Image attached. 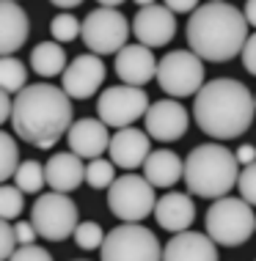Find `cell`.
<instances>
[{"label":"cell","mask_w":256,"mask_h":261,"mask_svg":"<svg viewBox=\"0 0 256 261\" xmlns=\"http://www.w3.org/2000/svg\"><path fill=\"white\" fill-rule=\"evenodd\" d=\"M72 96L50 83L25 86L14 96L11 126L14 135L36 149H53L72 126Z\"/></svg>","instance_id":"cell-1"},{"label":"cell","mask_w":256,"mask_h":261,"mask_svg":"<svg viewBox=\"0 0 256 261\" xmlns=\"http://www.w3.org/2000/svg\"><path fill=\"white\" fill-rule=\"evenodd\" d=\"M193 116L204 135L215 140H234L253 124L256 94H251L240 80L218 77L204 83V88L196 94Z\"/></svg>","instance_id":"cell-2"},{"label":"cell","mask_w":256,"mask_h":261,"mask_svg":"<svg viewBox=\"0 0 256 261\" xmlns=\"http://www.w3.org/2000/svg\"><path fill=\"white\" fill-rule=\"evenodd\" d=\"M248 41L245 11L234 9L226 0H210L198 6L188 19V44L201 61L226 63L243 55Z\"/></svg>","instance_id":"cell-3"},{"label":"cell","mask_w":256,"mask_h":261,"mask_svg":"<svg viewBox=\"0 0 256 261\" xmlns=\"http://www.w3.org/2000/svg\"><path fill=\"white\" fill-rule=\"evenodd\" d=\"M240 181V160L220 143H201L184 157V185L198 198H223Z\"/></svg>","instance_id":"cell-4"},{"label":"cell","mask_w":256,"mask_h":261,"mask_svg":"<svg viewBox=\"0 0 256 261\" xmlns=\"http://www.w3.org/2000/svg\"><path fill=\"white\" fill-rule=\"evenodd\" d=\"M204 223H207V234L223 248H237V245L248 242L256 231L253 206L243 195L240 198H229V195L218 198L207 209V220Z\"/></svg>","instance_id":"cell-5"},{"label":"cell","mask_w":256,"mask_h":261,"mask_svg":"<svg viewBox=\"0 0 256 261\" xmlns=\"http://www.w3.org/2000/svg\"><path fill=\"white\" fill-rule=\"evenodd\" d=\"M99 256L102 261H162V248L146 225L122 223L105 237Z\"/></svg>","instance_id":"cell-6"},{"label":"cell","mask_w":256,"mask_h":261,"mask_svg":"<svg viewBox=\"0 0 256 261\" xmlns=\"http://www.w3.org/2000/svg\"><path fill=\"white\" fill-rule=\"evenodd\" d=\"M160 198H154V185L146 176H135L127 171L110 185L108 193V209L124 223H141L154 212Z\"/></svg>","instance_id":"cell-7"},{"label":"cell","mask_w":256,"mask_h":261,"mask_svg":"<svg viewBox=\"0 0 256 261\" xmlns=\"http://www.w3.org/2000/svg\"><path fill=\"white\" fill-rule=\"evenodd\" d=\"M77 203L66 198V193H44L39 195L31 209V223L36 225L39 237L47 242H63L66 237H75L77 231Z\"/></svg>","instance_id":"cell-8"},{"label":"cell","mask_w":256,"mask_h":261,"mask_svg":"<svg viewBox=\"0 0 256 261\" xmlns=\"http://www.w3.org/2000/svg\"><path fill=\"white\" fill-rule=\"evenodd\" d=\"M157 83L168 96H193L204 88V61L193 50H174L160 58Z\"/></svg>","instance_id":"cell-9"},{"label":"cell","mask_w":256,"mask_h":261,"mask_svg":"<svg viewBox=\"0 0 256 261\" xmlns=\"http://www.w3.org/2000/svg\"><path fill=\"white\" fill-rule=\"evenodd\" d=\"M127 36H130V22L119 9L99 6L83 19V41L94 55L122 53L127 47Z\"/></svg>","instance_id":"cell-10"},{"label":"cell","mask_w":256,"mask_h":261,"mask_svg":"<svg viewBox=\"0 0 256 261\" xmlns=\"http://www.w3.org/2000/svg\"><path fill=\"white\" fill-rule=\"evenodd\" d=\"M149 102L146 91L138 86H110L99 94L97 102V113L108 126H116V129H124V126H132L138 118H146Z\"/></svg>","instance_id":"cell-11"},{"label":"cell","mask_w":256,"mask_h":261,"mask_svg":"<svg viewBox=\"0 0 256 261\" xmlns=\"http://www.w3.org/2000/svg\"><path fill=\"white\" fill-rule=\"evenodd\" d=\"M63 77V91H66L72 99H88L94 96L105 83V63L99 55L94 53H83L72 58V63L66 66V72L61 74Z\"/></svg>","instance_id":"cell-12"},{"label":"cell","mask_w":256,"mask_h":261,"mask_svg":"<svg viewBox=\"0 0 256 261\" xmlns=\"http://www.w3.org/2000/svg\"><path fill=\"white\" fill-rule=\"evenodd\" d=\"M146 132L160 143H174L182 140L190 126V116L176 99H160L154 102L146 113Z\"/></svg>","instance_id":"cell-13"},{"label":"cell","mask_w":256,"mask_h":261,"mask_svg":"<svg viewBox=\"0 0 256 261\" xmlns=\"http://www.w3.org/2000/svg\"><path fill=\"white\" fill-rule=\"evenodd\" d=\"M132 33L141 44L146 47H162L174 39L176 33V19H174V11L168 6H144L132 19Z\"/></svg>","instance_id":"cell-14"},{"label":"cell","mask_w":256,"mask_h":261,"mask_svg":"<svg viewBox=\"0 0 256 261\" xmlns=\"http://www.w3.org/2000/svg\"><path fill=\"white\" fill-rule=\"evenodd\" d=\"M69 151H75L83 160H97L110 149V132L102 118H80L66 132Z\"/></svg>","instance_id":"cell-15"},{"label":"cell","mask_w":256,"mask_h":261,"mask_svg":"<svg viewBox=\"0 0 256 261\" xmlns=\"http://www.w3.org/2000/svg\"><path fill=\"white\" fill-rule=\"evenodd\" d=\"M108 151H110V160L116 162V168L135 171V168L146 165L149 154H152V135L135 129V126H124L110 138Z\"/></svg>","instance_id":"cell-16"},{"label":"cell","mask_w":256,"mask_h":261,"mask_svg":"<svg viewBox=\"0 0 256 261\" xmlns=\"http://www.w3.org/2000/svg\"><path fill=\"white\" fill-rule=\"evenodd\" d=\"M160 61H154L152 47L146 44H127L122 53H116V74L124 80V86H146L152 77H157Z\"/></svg>","instance_id":"cell-17"},{"label":"cell","mask_w":256,"mask_h":261,"mask_svg":"<svg viewBox=\"0 0 256 261\" xmlns=\"http://www.w3.org/2000/svg\"><path fill=\"white\" fill-rule=\"evenodd\" d=\"M162 261H218V242L210 234L179 231L166 242Z\"/></svg>","instance_id":"cell-18"},{"label":"cell","mask_w":256,"mask_h":261,"mask_svg":"<svg viewBox=\"0 0 256 261\" xmlns=\"http://www.w3.org/2000/svg\"><path fill=\"white\" fill-rule=\"evenodd\" d=\"M154 217H157L160 228L179 234V231H190L196 220V203L188 193H166L154 206Z\"/></svg>","instance_id":"cell-19"},{"label":"cell","mask_w":256,"mask_h":261,"mask_svg":"<svg viewBox=\"0 0 256 261\" xmlns=\"http://www.w3.org/2000/svg\"><path fill=\"white\" fill-rule=\"evenodd\" d=\"M47 173V185L55 193H72L85 181V165L83 157H77L75 151H58L47 160L44 165Z\"/></svg>","instance_id":"cell-20"},{"label":"cell","mask_w":256,"mask_h":261,"mask_svg":"<svg viewBox=\"0 0 256 261\" xmlns=\"http://www.w3.org/2000/svg\"><path fill=\"white\" fill-rule=\"evenodd\" d=\"M0 22H3V33H0V53L14 55L19 47L28 41L31 33V19L22 11L17 0H0Z\"/></svg>","instance_id":"cell-21"},{"label":"cell","mask_w":256,"mask_h":261,"mask_svg":"<svg viewBox=\"0 0 256 261\" xmlns=\"http://www.w3.org/2000/svg\"><path fill=\"white\" fill-rule=\"evenodd\" d=\"M144 176L154 187H174L179 179H184V162L168 149L152 151L144 165Z\"/></svg>","instance_id":"cell-22"},{"label":"cell","mask_w":256,"mask_h":261,"mask_svg":"<svg viewBox=\"0 0 256 261\" xmlns=\"http://www.w3.org/2000/svg\"><path fill=\"white\" fill-rule=\"evenodd\" d=\"M31 66L41 77H55L66 72V53L58 41H41L31 53Z\"/></svg>","instance_id":"cell-23"},{"label":"cell","mask_w":256,"mask_h":261,"mask_svg":"<svg viewBox=\"0 0 256 261\" xmlns=\"http://www.w3.org/2000/svg\"><path fill=\"white\" fill-rule=\"evenodd\" d=\"M25 80H28V69L22 66V61H17L14 55H3L0 58V86H3V91L17 96L25 88Z\"/></svg>","instance_id":"cell-24"},{"label":"cell","mask_w":256,"mask_h":261,"mask_svg":"<svg viewBox=\"0 0 256 261\" xmlns=\"http://www.w3.org/2000/svg\"><path fill=\"white\" fill-rule=\"evenodd\" d=\"M44 181H47V173H44V168H41V162H36V160L19 162L17 173H14V185L22 190V193H31V195L41 193Z\"/></svg>","instance_id":"cell-25"},{"label":"cell","mask_w":256,"mask_h":261,"mask_svg":"<svg viewBox=\"0 0 256 261\" xmlns=\"http://www.w3.org/2000/svg\"><path fill=\"white\" fill-rule=\"evenodd\" d=\"M119 176H116V162L113 160H105V157L88 160V165H85V181H88V187L110 190V185Z\"/></svg>","instance_id":"cell-26"},{"label":"cell","mask_w":256,"mask_h":261,"mask_svg":"<svg viewBox=\"0 0 256 261\" xmlns=\"http://www.w3.org/2000/svg\"><path fill=\"white\" fill-rule=\"evenodd\" d=\"M22 190L17 185H3L0 187V215L3 220H17L22 215V206H25V198H22Z\"/></svg>","instance_id":"cell-27"},{"label":"cell","mask_w":256,"mask_h":261,"mask_svg":"<svg viewBox=\"0 0 256 261\" xmlns=\"http://www.w3.org/2000/svg\"><path fill=\"white\" fill-rule=\"evenodd\" d=\"M0 146H3V162H0V179L9 181L14 179L19 168V151H17V140L11 138V132H0Z\"/></svg>","instance_id":"cell-28"},{"label":"cell","mask_w":256,"mask_h":261,"mask_svg":"<svg viewBox=\"0 0 256 261\" xmlns=\"http://www.w3.org/2000/svg\"><path fill=\"white\" fill-rule=\"evenodd\" d=\"M50 31H53V39L55 41H75L77 36H83V22L75 19L72 14H58V17L50 22Z\"/></svg>","instance_id":"cell-29"},{"label":"cell","mask_w":256,"mask_h":261,"mask_svg":"<svg viewBox=\"0 0 256 261\" xmlns=\"http://www.w3.org/2000/svg\"><path fill=\"white\" fill-rule=\"evenodd\" d=\"M105 231H102V225L99 223H80L77 225V231H75V242H77V248L80 250H97V248H102V242H105Z\"/></svg>","instance_id":"cell-30"},{"label":"cell","mask_w":256,"mask_h":261,"mask_svg":"<svg viewBox=\"0 0 256 261\" xmlns=\"http://www.w3.org/2000/svg\"><path fill=\"white\" fill-rule=\"evenodd\" d=\"M17 248H19V239H17V231H14V223L3 220L0 223V258L9 261Z\"/></svg>","instance_id":"cell-31"},{"label":"cell","mask_w":256,"mask_h":261,"mask_svg":"<svg viewBox=\"0 0 256 261\" xmlns=\"http://www.w3.org/2000/svg\"><path fill=\"white\" fill-rule=\"evenodd\" d=\"M237 187H240V195H243L251 206H256V162H251V165L243 168Z\"/></svg>","instance_id":"cell-32"},{"label":"cell","mask_w":256,"mask_h":261,"mask_svg":"<svg viewBox=\"0 0 256 261\" xmlns=\"http://www.w3.org/2000/svg\"><path fill=\"white\" fill-rule=\"evenodd\" d=\"M9 261H53V256L39 245H19Z\"/></svg>","instance_id":"cell-33"},{"label":"cell","mask_w":256,"mask_h":261,"mask_svg":"<svg viewBox=\"0 0 256 261\" xmlns=\"http://www.w3.org/2000/svg\"><path fill=\"white\" fill-rule=\"evenodd\" d=\"M14 231H17L19 245H33V242H36V237H39L36 225H33L31 220H17V223H14Z\"/></svg>","instance_id":"cell-34"},{"label":"cell","mask_w":256,"mask_h":261,"mask_svg":"<svg viewBox=\"0 0 256 261\" xmlns=\"http://www.w3.org/2000/svg\"><path fill=\"white\" fill-rule=\"evenodd\" d=\"M243 66L256 77V33H253V36H248L245 47H243Z\"/></svg>","instance_id":"cell-35"},{"label":"cell","mask_w":256,"mask_h":261,"mask_svg":"<svg viewBox=\"0 0 256 261\" xmlns=\"http://www.w3.org/2000/svg\"><path fill=\"white\" fill-rule=\"evenodd\" d=\"M166 6L174 14H193L198 9V0H166Z\"/></svg>","instance_id":"cell-36"},{"label":"cell","mask_w":256,"mask_h":261,"mask_svg":"<svg viewBox=\"0 0 256 261\" xmlns=\"http://www.w3.org/2000/svg\"><path fill=\"white\" fill-rule=\"evenodd\" d=\"M11 110H14V96L9 91H3V94H0V124L11 121Z\"/></svg>","instance_id":"cell-37"},{"label":"cell","mask_w":256,"mask_h":261,"mask_svg":"<svg viewBox=\"0 0 256 261\" xmlns=\"http://www.w3.org/2000/svg\"><path fill=\"white\" fill-rule=\"evenodd\" d=\"M237 160H240V165H251V162H256V146H251V143H245V146H240L237 151Z\"/></svg>","instance_id":"cell-38"},{"label":"cell","mask_w":256,"mask_h":261,"mask_svg":"<svg viewBox=\"0 0 256 261\" xmlns=\"http://www.w3.org/2000/svg\"><path fill=\"white\" fill-rule=\"evenodd\" d=\"M245 19L248 25L256 28V0H245Z\"/></svg>","instance_id":"cell-39"},{"label":"cell","mask_w":256,"mask_h":261,"mask_svg":"<svg viewBox=\"0 0 256 261\" xmlns=\"http://www.w3.org/2000/svg\"><path fill=\"white\" fill-rule=\"evenodd\" d=\"M53 6H58V9H75V6H80L83 0H50Z\"/></svg>","instance_id":"cell-40"},{"label":"cell","mask_w":256,"mask_h":261,"mask_svg":"<svg viewBox=\"0 0 256 261\" xmlns=\"http://www.w3.org/2000/svg\"><path fill=\"white\" fill-rule=\"evenodd\" d=\"M99 6H105V9H116V6H122L124 0H97Z\"/></svg>","instance_id":"cell-41"},{"label":"cell","mask_w":256,"mask_h":261,"mask_svg":"<svg viewBox=\"0 0 256 261\" xmlns=\"http://www.w3.org/2000/svg\"><path fill=\"white\" fill-rule=\"evenodd\" d=\"M135 3H138L141 9H144V6H154V0H135Z\"/></svg>","instance_id":"cell-42"}]
</instances>
